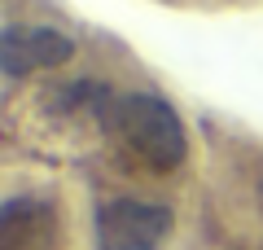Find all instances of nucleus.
I'll list each match as a JSON object with an SVG mask.
<instances>
[{
	"instance_id": "obj_4",
	"label": "nucleus",
	"mask_w": 263,
	"mask_h": 250,
	"mask_svg": "<svg viewBox=\"0 0 263 250\" xmlns=\"http://www.w3.org/2000/svg\"><path fill=\"white\" fill-rule=\"evenodd\" d=\"M158 5H176V9H202V13H219V9H250L259 0H158Z\"/></svg>"
},
{
	"instance_id": "obj_3",
	"label": "nucleus",
	"mask_w": 263,
	"mask_h": 250,
	"mask_svg": "<svg viewBox=\"0 0 263 250\" xmlns=\"http://www.w3.org/2000/svg\"><path fill=\"white\" fill-rule=\"evenodd\" d=\"M0 250H105L92 185L66 167L5 158Z\"/></svg>"
},
{
	"instance_id": "obj_2",
	"label": "nucleus",
	"mask_w": 263,
	"mask_h": 250,
	"mask_svg": "<svg viewBox=\"0 0 263 250\" xmlns=\"http://www.w3.org/2000/svg\"><path fill=\"white\" fill-rule=\"evenodd\" d=\"M184 241L206 250H263V136L237 123H202V167L189 198Z\"/></svg>"
},
{
	"instance_id": "obj_5",
	"label": "nucleus",
	"mask_w": 263,
	"mask_h": 250,
	"mask_svg": "<svg viewBox=\"0 0 263 250\" xmlns=\"http://www.w3.org/2000/svg\"><path fill=\"white\" fill-rule=\"evenodd\" d=\"M176 241H184V237H176ZM184 250H206V246H197V241H184Z\"/></svg>"
},
{
	"instance_id": "obj_1",
	"label": "nucleus",
	"mask_w": 263,
	"mask_h": 250,
	"mask_svg": "<svg viewBox=\"0 0 263 250\" xmlns=\"http://www.w3.org/2000/svg\"><path fill=\"white\" fill-rule=\"evenodd\" d=\"M0 66L5 158L66 167L110 193L193 198V140L171 97L123 44L5 0Z\"/></svg>"
}]
</instances>
